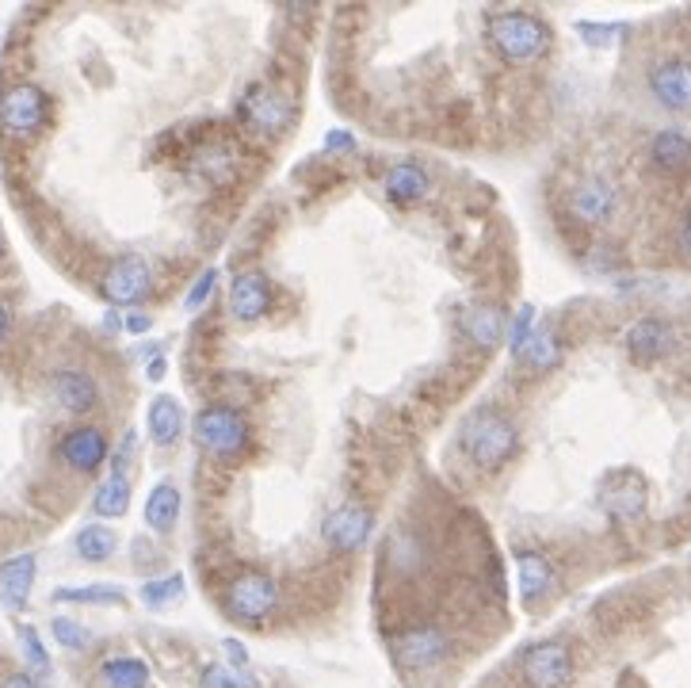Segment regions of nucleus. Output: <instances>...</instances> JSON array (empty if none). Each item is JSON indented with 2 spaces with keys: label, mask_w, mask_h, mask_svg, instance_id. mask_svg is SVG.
I'll list each match as a JSON object with an SVG mask.
<instances>
[{
  "label": "nucleus",
  "mask_w": 691,
  "mask_h": 688,
  "mask_svg": "<svg viewBox=\"0 0 691 688\" xmlns=\"http://www.w3.org/2000/svg\"><path fill=\"white\" fill-rule=\"evenodd\" d=\"M462 447L481 470H501L504 463L516 455L520 432L512 425L509 413L481 406V410H473L470 421L462 425Z\"/></svg>",
  "instance_id": "nucleus-1"
},
{
  "label": "nucleus",
  "mask_w": 691,
  "mask_h": 688,
  "mask_svg": "<svg viewBox=\"0 0 691 688\" xmlns=\"http://www.w3.org/2000/svg\"><path fill=\"white\" fill-rule=\"evenodd\" d=\"M489 43L509 66H532L550 51V27L532 12H501L489 20Z\"/></svg>",
  "instance_id": "nucleus-2"
},
{
  "label": "nucleus",
  "mask_w": 691,
  "mask_h": 688,
  "mask_svg": "<svg viewBox=\"0 0 691 688\" xmlns=\"http://www.w3.org/2000/svg\"><path fill=\"white\" fill-rule=\"evenodd\" d=\"M196 440L214 459H237L248 447V421L233 406H203L196 413Z\"/></svg>",
  "instance_id": "nucleus-3"
},
{
  "label": "nucleus",
  "mask_w": 691,
  "mask_h": 688,
  "mask_svg": "<svg viewBox=\"0 0 691 688\" xmlns=\"http://www.w3.org/2000/svg\"><path fill=\"white\" fill-rule=\"evenodd\" d=\"M51 119V96L38 85H12L0 92V131L8 138H35Z\"/></svg>",
  "instance_id": "nucleus-4"
},
{
  "label": "nucleus",
  "mask_w": 691,
  "mask_h": 688,
  "mask_svg": "<svg viewBox=\"0 0 691 688\" xmlns=\"http://www.w3.org/2000/svg\"><path fill=\"white\" fill-rule=\"evenodd\" d=\"M222 604H226V615L233 623L256 628V623H264L279 608V586L268 574H241V578L230 581Z\"/></svg>",
  "instance_id": "nucleus-5"
},
{
  "label": "nucleus",
  "mask_w": 691,
  "mask_h": 688,
  "mask_svg": "<svg viewBox=\"0 0 691 688\" xmlns=\"http://www.w3.org/2000/svg\"><path fill=\"white\" fill-rule=\"evenodd\" d=\"M100 291L108 302H115V307H134V302H142L149 291H154V271H149L146 257H138V253H123V257H115L108 264V271H103L100 279Z\"/></svg>",
  "instance_id": "nucleus-6"
},
{
  "label": "nucleus",
  "mask_w": 691,
  "mask_h": 688,
  "mask_svg": "<svg viewBox=\"0 0 691 688\" xmlns=\"http://www.w3.org/2000/svg\"><path fill=\"white\" fill-rule=\"evenodd\" d=\"M646 506H649V482L642 478V470L623 467V470H612V475L600 482V509L612 520L631 524V520L646 513Z\"/></svg>",
  "instance_id": "nucleus-7"
},
{
  "label": "nucleus",
  "mask_w": 691,
  "mask_h": 688,
  "mask_svg": "<svg viewBox=\"0 0 691 688\" xmlns=\"http://www.w3.org/2000/svg\"><path fill=\"white\" fill-rule=\"evenodd\" d=\"M566 211L581 226H608L618 214V188L612 180H604V176H589V180L569 188Z\"/></svg>",
  "instance_id": "nucleus-8"
},
{
  "label": "nucleus",
  "mask_w": 691,
  "mask_h": 688,
  "mask_svg": "<svg viewBox=\"0 0 691 688\" xmlns=\"http://www.w3.org/2000/svg\"><path fill=\"white\" fill-rule=\"evenodd\" d=\"M237 119L248 126V131L264 134V138H276V134H283L287 119H291V100H287L279 88L253 85L245 96H241Z\"/></svg>",
  "instance_id": "nucleus-9"
},
{
  "label": "nucleus",
  "mask_w": 691,
  "mask_h": 688,
  "mask_svg": "<svg viewBox=\"0 0 691 688\" xmlns=\"http://www.w3.org/2000/svg\"><path fill=\"white\" fill-rule=\"evenodd\" d=\"M108 455H111V444L108 436H103V429L96 425H77L58 440V459L66 463L69 470H77V475H96V470L108 463Z\"/></svg>",
  "instance_id": "nucleus-10"
},
{
  "label": "nucleus",
  "mask_w": 691,
  "mask_h": 688,
  "mask_svg": "<svg viewBox=\"0 0 691 688\" xmlns=\"http://www.w3.org/2000/svg\"><path fill=\"white\" fill-rule=\"evenodd\" d=\"M626 356L638 367H654L677 348V330L665 318H642L626 330Z\"/></svg>",
  "instance_id": "nucleus-11"
},
{
  "label": "nucleus",
  "mask_w": 691,
  "mask_h": 688,
  "mask_svg": "<svg viewBox=\"0 0 691 688\" xmlns=\"http://www.w3.org/2000/svg\"><path fill=\"white\" fill-rule=\"evenodd\" d=\"M573 674V654L566 643L550 639V643H535L524 654V677L532 688H561Z\"/></svg>",
  "instance_id": "nucleus-12"
},
{
  "label": "nucleus",
  "mask_w": 691,
  "mask_h": 688,
  "mask_svg": "<svg viewBox=\"0 0 691 688\" xmlns=\"http://www.w3.org/2000/svg\"><path fill=\"white\" fill-rule=\"evenodd\" d=\"M649 92L665 111H691V62L665 58L649 69Z\"/></svg>",
  "instance_id": "nucleus-13"
},
{
  "label": "nucleus",
  "mask_w": 691,
  "mask_h": 688,
  "mask_svg": "<svg viewBox=\"0 0 691 688\" xmlns=\"http://www.w3.org/2000/svg\"><path fill=\"white\" fill-rule=\"evenodd\" d=\"M371 524H375V513L367 506H341L336 513H328L325 528H321V535H325V543L333 551L352 555V551H359L367 543Z\"/></svg>",
  "instance_id": "nucleus-14"
},
{
  "label": "nucleus",
  "mask_w": 691,
  "mask_h": 688,
  "mask_svg": "<svg viewBox=\"0 0 691 688\" xmlns=\"http://www.w3.org/2000/svg\"><path fill=\"white\" fill-rule=\"evenodd\" d=\"M447 651H452V639H447V631H439V628H413L398 643V658L405 669L439 666V662L447 658Z\"/></svg>",
  "instance_id": "nucleus-15"
},
{
  "label": "nucleus",
  "mask_w": 691,
  "mask_h": 688,
  "mask_svg": "<svg viewBox=\"0 0 691 688\" xmlns=\"http://www.w3.org/2000/svg\"><path fill=\"white\" fill-rule=\"evenodd\" d=\"M54 387V398H58V406L66 413H92L96 402H100V387H96V379L88 371H80V367H58L51 379Z\"/></svg>",
  "instance_id": "nucleus-16"
},
{
  "label": "nucleus",
  "mask_w": 691,
  "mask_h": 688,
  "mask_svg": "<svg viewBox=\"0 0 691 688\" xmlns=\"http://www.w3.org/2000/svg\"><path fill=\"white\" fill-rule=\"evenodd\" d=\"M268 307H271L268 276H260V271H241L230 287V314L237 318V322H256V318L268 314Z\"/></svg>",
  "instance_id": "nucleus-17"
},
{
  "label": "nucleus",
  "mask_w": 691,
  "mask_h": 688,
  "mask_svg": "<svg viewBox=\"0 0 691 688\" xmlns=\"http://www.w3.org/2000/svg\"><path fill=\"white\" fill-rule=\"evenodd\" d=\"M35 586V555H15L0 563V604L4 608H23Z\"/></svg>",
  "instance_id": "nucleus-18"
},
{
  "label": "nucleus",
  "mask_w": 691,
  "mask_h": 688,
  "mask_svg": "<svg viewBox=\"0 0 691 688\" xmlns=\"http://www.w3.org/2000/svg\"><path fill=\"white\" fill-rule=\"evenodd\" d=\"M516 578H520V597L524 604H538L554 589V566L538 551H520L516 555Z\"/></svg>",
  "instance_id": "nucleus-19"
},
{
  "label": "nucleus",
  "mask_w": 691,
  "mask_h": 688,
  "mask_svg": "<svg viewBox=\"0 0 691 688\" xmlns=\"http://www.w3.org/2000/svg\"><path fill=\"white\" fill-rule=\"evenodd\" d=\"M428 191H432V176L416 162H398V165H390V173H386V196H390L393 203H401V207L421 203Z\"/></svg>",
  "instance_id": "nucleus-20"
},
{
  "label": "nucleus",
  "mask_w": 691,
  "mask_h": 688,
  "mask_svg": "<svg viewBox=\"0 0 691 688\" xmlns=\"http://www.w3.org/2000/svg\"><path fill=\"white\" fill-rule=\"evenodd\" d=\"M561 356H566V348H561V337L554 333V325H543V330H535L532 341L520 348L516 359L532 375H546V371H554V367L561 364Z\"/></svg>",
  "instance_id": "nucleus-21"
},
{
  "label": "nucleus",
  "mask_w": 691,
  "mask_h": 688,
  "mask_svg": "<svg viewBox=\"0 0 691 688\" xmlns=\"http://www.w3.org/2000/svg\"><path fill=\"white\" fill-rule=\"evenodd\" d=\"M466 333H470V341L478 344V348H493V344L504 341V310L501 307H489V302H481V307H470L462 318Z\"/></svg>",
  "instance_id": "nucleus-22"
},
{
  "label": "nucleus",
  "mask_w": 691,
  "mask_h": 688,
  "mask_svg": "<svg viewBox=\"0 0 691 688\" xmlns=\"http://www.w3.org/2000/svg\"><path fill=\"white\" fill-rule=\"evenodd\" d=\"M649 157H654L657 169L684 173L691 165V138H688V134H680V131L654 134V142H649Z\"/></svg>",
  "instance_id": "nucleus-23"
},
{
  "label": "nucleus",
  "mask_w": 691,
  "mask_h": 688,
  "mask_svg": "<svg viewBox=\"0 0 691 688\" xmlns=\"http://www.w3.org/2000/svg\"><path fill=\"white\" fill-rule=\"evenodd\" d=\"M149 432H154V444L160 447H172L183 432V410L176 398L160 395L149 402Z\"/></svg>",
  "instance_id": "nucleus-24"
},
{
  "label": "nucleus",
  "mask_w": 691,
  "mask_h": 688,
  "mask_svg": "<svg viewBox=\"0 0 691 688\" xmlns=\"http://www.w3.org/2000/svg\"><path fill=\"white\" fill-rule=\"evenodd\" d=\"M126 509H131V478L119 475V470H111V475L100 482V490H96L92 513L103 517V520H115V517H123Z\"/></svg>",
  "instance_id": "nucleus-25"
},
{
  "label": "nucleus",
  "mask_w": 691,
  "mask_h": 688,
  "mask_svg": "<svg viewBox=\"0 0 691 688\" xmlns=\"http://www.w3.org/2000/svg\"><path fill=\"white\" fill-rule=\"evenodd\" d=\"M180 520V490L172 482H160L146 501V524L154 532H172Z\"/></svg>",
  "instance_id": "nucleus-26"
},
{
  "label": "nucleus",
  "mask_w": 691,
  "mask_h": 688,
  "mask_svg": "<svg viewBox=\"0 0 691 688\" xmlns=\"http://www.w3.org/2000/svg\"><path fill=\"white\" fill-rule=\"evenodd\" d=\"M100 685L103 688H146L149 666L142 658H108L100 666Z\"/></svg>",
  "instance_id": "nucleus-27"
},
{
  "label": "nucleus",
  "mask_w": 691,
  "mask_h": 688,
  "mask_svg": "<svg viewBox=\"0 0 691 688\" xmlns=\"http://www.w3.org/2000/svg\"><path fill=\"white\" fill-rule=\"evenodd\" d=\"M115 547H119V535L103 524H88L77 532V555L85 558V563H103V558L115 555Z\"/></svg>",
  "instance_id": "nucleus-28"
},
{
  "label": "nucleus",
  "mask_w": 691,
  "mask_h": 688,
  "mask_svg": "<svg viewBox=\"0 0 691 688\" xmlns=\"http://www.w3.org/2000/svg\"><path fill=\"white\" fill-rule=\"evenodd\" d=\"M176 601H183V574H168V578H157V581H146V586H142V604L168 608Z\"/></svg>",
  "instance_id": "nucleus-29"
},
{
  "label": "nucleus",
  "mask_w": 691,
  "mask_h": 688,
  "mask_svg": "<svg viewBox=\"0 0 691 688\" xmlns=\"http://www.w3.org/2000/svg\"><path fill=\"white\" fill-rule=\"evenodd\" d=\"M54 601H74V604H123V589L115 586H85V589H58Z\"/></svg>",
  "instance_id": "nucleus-30"
},
{
  "label": "nucleus",
  "mask_w": 691,
  "mask_h": 688,
  "mask_svg": "<svg viewBox=\"0 0 691 688\" xmlns=\"http://www.w3.org/2000/svg\"><path fill=\"white\" fill-rule=\"evenodd\" d=\"M203 688H256V677H248L237 666H207Z\"/></svg>",
  "instance_id": "nucleus-31"
},
{
  "label": "nucleus",
  "mask_w": 691,
  "mask_h": 688,
  "mask_svg": "<svg viewBox=\"0 0 691 688\" xmlns=\"http://www.w3.org/2000/svg\"><path fill=\"white\" fill-rule=\"evenodd\" d=\"M54 639H58L62 646H66V651H85L88 646V631L80 628V623H74V620H66V615H58V620H54Z\"/></svg>",
  "instance_id": "nucleus-32"
},
{
  "label": "nucleus",
  "mask_w": 691,
  "mask_h": 688,
  "mask_svg": "<svg viewBox=\"0 0 691 688\" xmlns=\"http://www.w3.org/2000/svg\"><path fill=\"white\" fill-rule=\"evenodd\" d=\"M532 333H535V307H524L516 314V322H512V337H509L512 356H520V348L532 341Z\"/></svg>",
  "instance_id": "nucleus-33"
},
{
  "label": "nucleus",
  "mask_w": 691,
  "mask_h": 688,
  "mask_svg": "<svg viewBox=\"0 0 691 688\" xmlns=\"http://www.w3.org/2000/svg\"><path fill=\"white\" fill-rule=\"evenodd\" d=\"M214 284H219V271H214V268H207L203 276H199L196 284H191V291L183 295V310H199V307H203V302L211 299Z\"/></svg>",
  "instance_id": "nucleus-34"
},
{
  "label": "nucleus",
  "mask_w": 691,
  "mask_h": 688,
  "mask_svg": "<svg viewBox=\"0 0 691 688\" xmlns=\"http://www.w3.org/2000/svg\"><path fill=\"white\" fill-rule=\"evenodd\" d=\"M20 639H23V651H27L31 666L46 674V669H51V658H46V646L38 643V631L35 628H20Z\"/></svg>",
  "instance_id": "nucleus-35"
},
{
  "label": "nucleus",
  "mask_w": 691,
  "mask_h": 688,
  "mask_svg": "<svg viewBox=\"0 0 691 688\" xmlns=\"http://www.w3.org/2000/svg\"><path fill=\"white\" fill-rule=\"evenodd\" d=\"M325 146H328V149H352V146H356V142H352V134L333 131V134H328V138H325Z\"/></svg>",
  "instance_id": "nucleus-36"
},
{
  "label": "nucleus",
  "mask_w": 691,
  "mask_h": 688,
  "mask_svg": "<svg viewBox=\"0 0 691 688\" xmlns=\"http://www.w3.org/2000/svg\"><path fill=\"white\" fill-rule=\"evenodd\" d=\"M0 688H35V681H31L27 674H8L0 677Z\"/></svg>",
  "instance_id": "nucleus-37"
},
{
  "label": "nucleus",
  "mask_w": 691,
  "mask_h": 688,
  "mask_svg": "<svg viewBox=\"0 0 691 688\" xmlns=\"http://www.w3.org/2000/svg\"><path fill=\"white\" fill-rule=\"evenodd\" d=\"M226 651H230V658H233V666H237V669H245V646H241L237 643V639H230V643H226Z\"/></svg>",
  "instance_id": "nucleus-38"
},
{
  "label": "nucleus",
  "mask_w": 691,
  "mask_h": 688,
  "mask_svg": "<svg viewBox=\"0 0 691 688\" xmlns=\"http://www.w3.org/2000/svg\"><path fill=\"white\" fill-rule=\"evenodd\" d=\"M149 325H154V322H149L146 314H131V318H126V330H131V333H146Z\"/></svg>",
  "instance_id": "nucleus-39"
},
{
  "label": "nucleus",
  "mask_w": 691,
  "mask_h": 688,
  "mask_svg": "<svg viewBox=\"0 0 691 688\" xmlns=\"http://www.w3.org/2000/svg\"><path fill=\"white\" fill-rule=\"evenodd\" d=\"M680 249L691 257V211H688V219H684V226H680Z\"/></svg>",
  "instance_id": "nucleus-40"
},
{
  "label": "nucleus",
  "mask_w": 691,
  "mask_h": 688,
  "mask_svg": "<svg viewBox=\"0 0 691 688\" xmlns=\"http://www.w3.org/2000/svg\"><path fill=\"white\" fill-rule=\"evenodd\" d=\"M8 330H12V314H8V307L0 302V341L8 337Z\"/></svg>",
  "instance_id": "nucleus-41"
},
{
  "label": "nucleus",
  "mask_w": 691,
  "mask_h": 688,
  "mask_svg": "<svg viewBox=\"0 0 691 688\" xmlns=\"http://www.w3.org/2000/svg\"><path fill=\"white\" fill-rule=\"evenodd\" d=\"M165 367H168V364H165V359H154V364H149V371H146V375H149V379H154V382H157V379H160V375H165Z\"/></svg>",
  "instance_id": "nucleus-42"
},
{
  "label": "nucleus",
  "mask_w": 691,
  "mask_h": 688,
  "mask_svg": "<svg viewBox=\"0 0 691 688\" xmlns=\"http://www.w3.org/2000/svg\"><path fill=\"white\" fill-rule=\"evenodd\" d=\"M0 257H4V237H0Z\"/></svg>",
  "instance_id": "nucleus-43"
}]
</instances>
